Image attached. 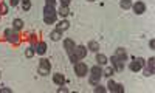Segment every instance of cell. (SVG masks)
Instances as JSON below:
<instances>
[{
    "label": "cell",
    "mask_w": 155,
    "mask_h": 93,
    "mask_svg": "<svg viewBox=\"0 0 155 93\" xmlns=\"http://www.w3.org/2000/svg\"><path fill=\"white\" fill-rule=\"evenodd\" d=\"M56 17H58V11L54 9V6L45 5V8H44V22L47 25H51V23L56 22Z\"/></svg>",
    "instance_id": "6da1fadb"
},
{
    "label": "cell",
    "mask_w": 155,
    "mask_h": 93,
    "mask_svg": "<svg viewBox=\"0 0 155 93\" xmlns=\"http://www.w3.org/2000/svg\"><path fill=\"white\" fill-rule=\"evenodd\" d=\"M85 56H87V48H85L84 45H76L74 50H73V53L70 55V61L74 64V62H78V61L84 59Z\"/></svg>",
    "instance_id": "7a4b0ae2"
},
{
    "label": "cell",
    "mask_w": 155,
    "mask_h": 93,
    "mask_svg": "<svg viewBox=\"0 0 155 93\" xmlns=\"http://www.w3.org/2000/svg\"><path fill=\"white\" fill-rule=\"evenodd\" d=\"M101 76H102V70H101L99 65H95V67H92V68H90V78H88L90 84H92V85L99 84Z\"/></svg>",
    "instance_id": "3957f363"
},
{
    "label": "cell",
    "mask_w": 155,
    "mask_h": 93,
    "mask_svg": "<svg viewBox=\"0 0 155 93\" xmlns=\"http://www.w3.org/2000/svg\"><path fill=\"white\" fill-rule=\"evenodd\" d=\"M74 73L79 76V78H84V76H87V73H88V67H87V64H84V62H74Z\"/></svg>",
    "instance_id": "277c9868"
},
{
    "label": "cell",
    "mask_w": 155,
    "mask_h": 93,
    "mask_svg": "<svg viewBox=\"0 0 155 93\" xmlns=\"http://www.w3.org/2000/svg\"><path fill=\"white\" fill-rule=\"evenodd\" d=\"M37 70H39V73H41L42 76L50 75V70H51V64H50V61H48V59H42L41 62H39Z\"/></svg>",
    "instance_id": "5b68a950"
},
{
    "label": "cell",
    "mask_w": 155,
    "mask_h": 93,
    "mask_svg": "<svg viewBox=\"0 0 155 93\" xmlns=\"http://www.w3.org/2000/svg\"><path fill=\"white\" fill-rule=\"evenodd\" d=\"M143 67H144V59L143 58H134V61L130 62V65H129V68H130L132 71H140Z\"/></svg>",
    "instance_id": "8992f818"
},
{
    "label": "cell",
    "mask_w": 155,
    "mask_h": 93,
    "mask_svg": "<svg viewBox=\"0 0 155 93\" xmlns=\"http://www.w3.org/2000/svg\"><path fill=\"white\" fill-rule=\"evenodd\" d=\"M5 36H6V39H8V42L14 44V45H17V44L20 42V39H19L17 33H16V31H12L11 28H8V30L5 31Z\"/></svg>",
    "instance_id": "52a82bcc"
},
{
    "label": "cell",
    "mask_w": 155,
    "mask_h": 93,
    "mask_svg": "<svg viewBox=\"0 0 155 93\" xmlns=\"http://www.w3.org/2000/svg\"><path fill=\"white\" fill-rule=\"evenodd\" d=\"M124 62H126V61L116 58L115 55L112 56V67L115 68V71H123V70H124Z\"/></svg>",
    "instance_id": "ba28073f"
},
{
    "label": "cell",
    "mask_w": 155,
    "mask_h": 93,
    "mask_svg": "<svg viewBox=\"0 0 155 93\" xmlns=\"http://www.w3.org/2000/svg\"><path fill=\"white\" fill-rule=\"evenodd\" d=\"M107 90L109 91H116V93H124V87L121 84H116L115 81H112V79L107 84Z\"/></svg>",
    "instance_id": "9c48e42d"
},
{
    "label": "cell",
    "mask_w": 155,
    "mask_h": 93,
    "mask_svg": "<svg viewBox=\"0 0 155 93\" xmlns=\"http://www.w3.org/2000/svg\"><path fill=\"white\" fill-rule=\"evenodd\" d=\"M134 11H135V14H143V12H146V5L143 2H135L132 5Z\"/></svg>",
    "instance_id": "30bf717a"
},
{
    "label": "cell",
    "mask_w": 155,
    "mask_h": 93,
    "mask_svg": "<svg viewBox=\"0 0 155 93\" xmlns=\"http://www.w3.org/2000/svg\"><path fill=\"white\" fill-rule=\"evenodd\" d=\"M64 47H65V51H67V55L70 56L71 53H73V50H74V41H71V39H65L64 41Z\"/></svg>",
    "instance_id": "8fae6325"
},
{
    "label": "cell",
    "mask_w": 155,
    "mask_h": 93,
    "mask_svg": "<svg viewBox=\"0 0 155 93\" xmlns=\"http://www.w3.org/2000/svg\"><path fill=\"white\" fill-rule=\"evenodd\" d=\"M153 71H155V59L150 58L149 62H147V70L144 71V76H152Z\"/></svg>",
    "instance_id": "7c38bea8"
},
{
    "label": "cell",
    "mask_w": 155,
    "mask_h": 93,
    "mask_svg": "<svg viewBox=\"0 0 155 93\" xmlns=\"http://www.w3.org/2000/svg\"><path fill=\"white\" fill-rule=\"evenodd\" d=\"M53 81H54V84L56 85H64L65 84V78H64V75H61V73H54L53 75Z\"/></svg>",
    "instance_id": "4fadbf2b"
},
{
    "label": "cell",
    "mask_w": 155,
    "mask_h": 93,
    "mask_svg": "<svg viewBox=\"0 0 155 93\" xmlns=\"http://www.w3.org/2000/svg\"><path fill=\"white\" fill-rule=\"evenodd\" d=\"M68 28H70L68 20H61V22L58 23V26H56V30H58V31H61V33H62V31H67Z\"/></svg>",
    "instance_id": "5bb4252c"
},
{
    "label": "cell",
    "mask_w": 155,
    "mask_h": 93,
    "mask_svg": "<svg viewBox=\"0 0 155 93\" xmlns=\"http://www.w3.org/2000/svg\"><path fill=\"white\" fill-rule=\"evenodd\" d=\"M96 62H98V65H106L107 64V56L102 55V53H96Z\"/></svg>",
    "instance_id": "9a60e30c"
},
{
    "label": "cell",
    "mask_w": 155,
    "mask_h": 93,
    "mask_svg": "<svg viewBox=\"0 0 155 93\" xmlns=\"http://www.w3.org/2000/svg\"><path fill=\"white\" fill-rule=\"evenodd\" d=\"M45 51H47V44L45 42H39L37 47H36V53L37 55H44Z\"/></svg>",
    "instance_id": "2e32d148"
},
{
    "label": "cell",
    "mask_w": 155,
    "mask_h": 93,
    "mask_svg": "<svg viewBox=\"0 0 155 93\" xmlns=\"http://www.w3.org/2000/svg\"><path fill=\"white\" fill-rule=\"evenodd\" d=\"M115 56L120 58V59H123V61H126V59H127V53H126L124 48H118V50H116V53H115Z\"/></svg>",
    "instance_id": "e0dca14e"
},
{
    "label": "cell",
    "mask_w": 155,
    "mask_h": 93,
    "mask_svg": "<svg viewBox=\"0 0 155 93\" xmlns=\"http://www.w3.org/2000/svg\"><path fill=\"white\" fill-rule=\"evenodd\" d=\"M50 37H51V41L58 42V41H61L62 33H61V31H58V30H54V31H51V33H50Z\"/></svg>",
    "instance_id": "ac0fdd59"
},
{
    "label": "cell",
    "mask_w": 155,
    "mask_h": 93,
    "mask_svg": "<svg viewBox=\"0 0 155 93\" xmlns=\"http://www.w3.org/2000/svg\"><path fill=\"white\" fill-rule=\"evenodd\" d=\"M58 14H59L61 17H67V16L70 14V8H68V6H62V5H61V9H59Z\"/></svg>",
    "instance_id": "d6986e66"
},
{
    "label": "cell",
    "mask_w": 155,
    "mask_h": 93,
    "mask_svg": "<svg viewBox=\"0 0 155 93\" xmlns=\"http://www.w3.org/2000/svg\"><path fill=\"white\" fill-rule=\"evenodd\" d=\"M88 50L98 53V50H99V44H98L96 41H90V42H88Z\"/></svg>",
    "instance_id": "ffe728a7"
},
{
    "label": "cell",
    "mask_w": 155,
    "mask_h": 93,
    "mask_svg": "<svg viewBox=\"0 0 155 93\" xmlns=\"http://www.w3.org/2000/svg\"><path fill=\"white\" fill-rule=\"evenodd\" d=\"M22 26H23V20L22 19H16L14 22H12V28L14 30H22Z\"/></svg>",
    "instance_id": "44dd1931"
},
{
    "label": "cell",
    "mask_w": 155,
    "mask_h": 93,
    "mask_svg": "<svg viewBox=\"0 0 155 93\" xmlns=\"http://www.w3.org/2000/svg\"><path fill=\"white\" fill-rule=\"evenodd\" d=\"M113 73H115V68L113 67H107L106 70H102V76H106V78H110Z\"/></svg>",
    "instance_id": "7402d4cb"
},
{
    "label": "cell",
    "mask_w": 155,
    "mask_h": 93,
    "mask_svg": "<svg viewBox=\"0 0 155 93\" xmlns=\"http://www.w3.org/2000/svg\"><path fill=\"white\" fill-rule=\"evenodd\" d=\"M120 6H121L123 9H129V8L132 6V2H130V0H121V2H120Z\"/></svg>",
    "instance_id": "603a6c76"
},
{
    "label": "cell",
    "mask_w": 155,
    "mask_h": 93,
    "mask_svg": "<svg viewBox=\"0 0 155 93\" xmlns=\"http://www.w3.org/2000/svg\"><path fill=\"white\" fill-rule=\"evenodd\" d=\"M22 8H23V11H28L31 8V2L30 0H22Z\"/></svg>",
    "instance_id": "cb8c5ba5"
},
{
    "label": "cell",
    "mask_w": 155,
    "mask_h": 93,
    "mask_svg": "<svg viewBox=\"0 0 155 93\" xmlns=\"http://www.w3.org/2000/svg\"><path fill=\"white\" fill-rule=\"evenodd\" d=\"M34 53H36V50H34L33 47L27 48V58H33V56H34Z\"/></svg>",
    "instance_id": "d4e9b609"
},
{
    "label": "cell",
    "mask_w": 155,
    "mask_h": 93,
    "mask_svg": "<svg viewBox=\"0 0 155 93\" xmlns=\"http://www.w3.org/2000/svg\"><path fill=\"white\" fill-rule=\"evenodd\" d=\"M6 12H8L6 5H5V3H0V14H6Z\"/></svg>",
    "instance_id": "484cf974"
},
{
    "label": "cell",
    "mask_w": 155,
    "mask_h": 93,
    "mask_svg": "<svg viewBox=\"0 0 155 93\" xmlns=\"http://www.w3.org/2000/svg\"><path fill=\"white\" fill-rule=\"evenodd\" d=\"M95 91H96V93H104V91H106V88H104V87H101L99 84H96V87H95Z\"/></svg>",
    "instance_id": "4316f807"
},
{
    "label": "cell",
    "mask_w": 155,
    "mask_h": 93,
    "mask_svg": "<svg viewBox=\"0 0 155 93\" xmlns=\"http://www.w3.org/2000/svg\"><path fill=\"white\" fill-rule=\"evenodd\" d=\"M70 2H71V0H61V5H62V6H68Z\"/></svg>",
    "instance_id": "83f0119b"
},
{
    "label": "cell",
    "mask_w": 155,
    "mask_h": 93,
    "mask_svg": "<svg viewBox=\"0 0 155 93\" xmlns=\"http://www.w3.org/2000/svg\"><path fill=\"white\" fill-rule=\"evenodd\" d=\"M19 3V0H9V5H12V6H16Z\"/></svg>",
    "instance_id": "f1b7e54d"
},
{
    "label": "cell",
    "mask_w": 155,
    "mask_h": 93,
    "mask_svg": "<svg viewBox=\"0 0 155 93\" xmlns=\"http://www.w3.org/2000/svg\"><path fill=\"white\" fill-rule=\"evenodd\" d=\"M54 2H56V0H47V5H50V6H54Z\"/></svg>",
    "instance_id": "f546056e"
},
{
    "label": "cell",
    "mask_w": 155,
    "mask_h": 93,
    "mask_svg": "<svg viewBox=\"0 0 155 93\" xmlns=\"http://www.w3.org/2000/svg\"><path fill=\"white\" fill-rule=\"evenodd\" d=\"M149 45H150V48H153V47H155V41H153V39H152V41L149 42Z\"/></svg>",
    "instance_id": "4dcf8cb0"
},
{
    "label": "cell",
    "mask_w": 155,
    "mask_h": 93,
    "mask_svg": "<svg viewBox=\"0 0 155 93\" xmlns=\"http://www.w3.org/2000/svg\"><path fill=\"white\" fill-rule=\"evenodd\" d=\"M0 91H3V93H9L11 90H9V88H2V90H0Z\"/></svg>",
    "instance_id": "1f68e13d"
},
{
    "label": "cell",
    "mask_w": 155,
    "mask_h": 93,
    "mask_svg": "<svg viewBox=\"0 0 155 93\" xmlns=\"http://www.w3.org/2000/svg\"><path fill=\"white\" fill-rule=\"evenodd\" d=\"M88 2H95V0H88Z\"/></svg>",
    "instance_id": "d6a6232c"
}]
</instances>
